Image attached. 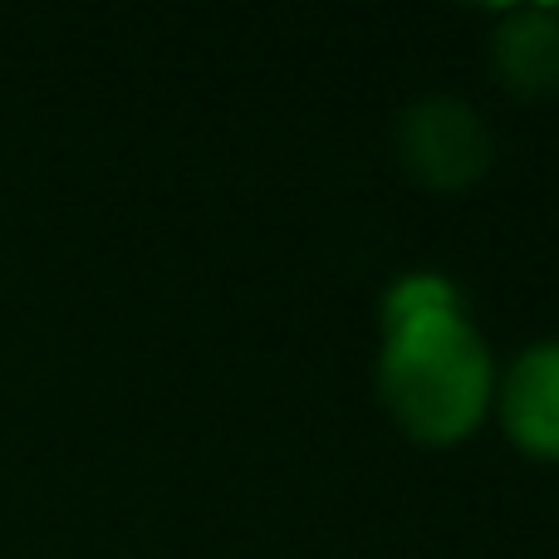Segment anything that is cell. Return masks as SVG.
Here are the masks:
<instances>
[{
  "instance_id": "3",
  "label": "cell",
  "mask_w": 559,
  "mask_h": 559,
  "mask_svg": "<svg viewBox=\"0 0 559 559\" xmlns=\"http://www.w3.org/2000/svg\"><path fill=\"white\" fill-rule=\"evenodd\" d=\"M496 413L515 452L559 462V338L521 348L506 373H496Z\"/></svg>"
},
{
  "instance_id": "5",
  "label": "cell",
  "mask_w": 559,
  "mask_h": 559,
  "mask_svg": "<svg viewBox=\"0 0 559 559\" xmlns=\"http://www.w3.org/2000/svg\"><path fill=\"white\" fill-rule=\"evenodd\" d=\"M456 305H462V289H456L447 275L413 271L383 295V305H378V324H397V319L432 314V309H456Z\"/></svg>"
},
{
  "instance_id": "1",
  "label": "cell",
  "mask_w": 559,
  "mask_h": 559,
  "mask_svg": "<svg viewBox=\"0 0 559 559\" xmlns=\"http://www.w3.org/2000/svg\"><path fill=\"white\" fill-rule=\"evenodd\" d=\"M378 397L417 447H462L496 407V364L466 305L383 324Z\"/></svg>"
},
{
  "instance_id": "2",
  "label": "cell",
  "mask_w": 559,
  "mask_h": 559,
  "mask_svg": "<svg viewBox=\"0 0 559 559\" xmlns=\"http://www.w3.org/2000/svg\"><path fill=\"white\" fill-rule=\"evenodd\" d=\"M491 128L466 98L432 94L417 98L397 118V163L423 192L462 197L491 173Z\"/></svg>"
},
{
  "instance_id": "4",
  "label": "cell",
  "mask_w": 559,
  "mask_h": 559,
  "mask_svg": "<svg viewBox=\"0 0 559 559\" xmlns=\"http://www.w3.org/2000/svg\"><path fill=\"white\" fill-rule=\"evenodd\" d=\"M491 69L496 84L515 98L559 94V10L550 5L506 10L491 29Z\"/></svg>"
}]
</instances>
